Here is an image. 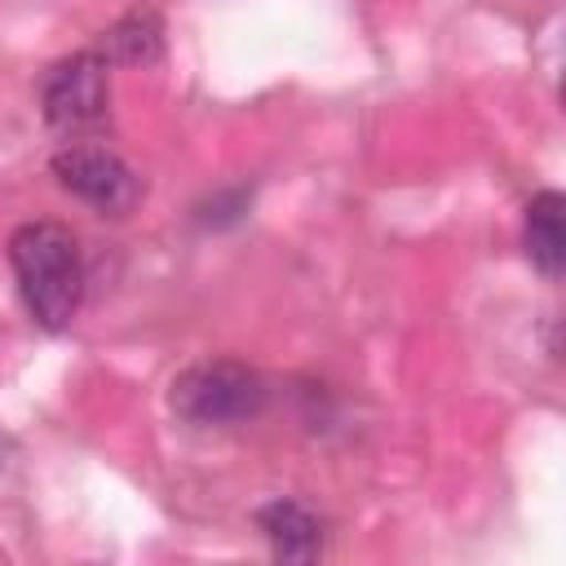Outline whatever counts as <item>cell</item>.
Returning <instances> with one entry per match:
<instances>
[{
    "mask_svg": "<svg viewBox=\"0 0 566 566\" xmlns=\"http://www.w3.org/2000/svg\"><path fill=\"white\" fill-rule=\"evenodd\" d=\"M9 265L27 314L44 332H66L84 301V256L66 226L27 221L9 234Z\"/></svg>",
    "mask_w": 566,
    "mask_h": 566,
    "instance_id": "cell-1",
    "label": "cell"
},
{
    "mask_svg": "<svg viewBox=\"0 0 566 566\" xmlns=\"http://www.w3.org/2000/svg\"><path fill=\"white\" fill-rule=\"evenodd\" d=\"M168 402L190 424H239L265 407V380L239 358H203L177 371Z\"/></svg>",
    "mask_w": 566,
    "mask_h": 566,
    "instance_id": "cell-2",
    "label": "cell"
},
{
    "mask_svg": "<svg viewBox=\"0 0 566 566\" xmlns=\"http://www.w3.org/2000/svg\"><path fill=\"white\" fill-rule=\"evenodd\" d=\"M40 106L44 124L71 142H84V133H97L111 115V66L97 49H80L71 57H57L40 80Z\"/></svg>",
    "mask_w": 566,
    "mask_h": 566,
    "instance_id": "cell-3",
    "label": "cell"
},
{
    "mask_svg": "<svg viewBox=\"0 0 566 566\" xmlns=\"http://www.w3.org/2000/svg\"><path fill=\"white\" fill-rule=\"evenodd\" d=\"M49 168L62 190H71L75 199H84L88 208H97L106 217H124L142 199V177L115 150H106L97 142H66L49 159Z\"/></svg>",
    "mask_w": 566,
    "mask_h": 566,
    "instance_id": "cell-4",
    "label": "cell"
},
{
    "mask_svg": "<svg viewBox=\"0 0 566 566\" xmlns=\"http://www.w3.org/2000/svg\"><path fill=\"white\" fill-rule=\"evenodd\" d=\"M164 18L150 4L128 9L124 18H115L102 35H97V53L106 66H155L164 57Z\"/></svg>",
    "mask_w": 566,
    "mask_h": 566,
    "instance_id": "cell-5",
    "label": "cell"
},
{
    "mask_svg": "<svg viewBox=\"0 0 566 566\" xmlns=\"http://www.w3.org/2000/svg\"><path fill=\"white\" fill-rule=\"evenodd\" d=\"M522 243H526L531 265L544 279H562V270H566V199L557 190H539L526 203Z\"/></svg>",
    "mask_w": 566,
    "mask_h": 566,
    "instance_id": "cell-6",
    "label": "cell"
},
{
    "mask_svg": "<svg viewBox=\"0 0 566 566\" xmlns=\"http://www.w3.org/2000/svg\"><path fill=\"white\" fill-rule=\"evenodd\" d=\"M256 526L270 539V548L283 562H314L323 553V526L318 517L296 500H270L256 509Z\"/></svg>",
    "mask_w": 566,
    "mask_h": 566,
    "instance_id": "cell-7",
    "label": "cell"
}]
</instances>
